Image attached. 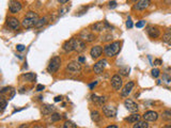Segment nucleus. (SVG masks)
I'll return each instance as SVG.
<instances>
[{
    "label": "nucleus",
    "mask_w": 171,
    "mask_h": 128,
    "mask_svg": "<svg viewBox=\"0 0 171 128\" xmlns=\"http://www.w3.org/2000/svg\"><path fill=\"white\" fill-rule=\"evenodd\" d=\"M86 49V44L82 40L75 39V44H74V50H76L77 52H82Z\"/></svg>",
    "instance_id": "f3484780"
},
{
    "label": "nucleus",
    "mask_w": 171,
    "mask_h": 128,
    "mask_svg": "<svg viewBox=\"0 0 171 128\" xmlns=\"http://www.w3.org/2000/svg\"><path fill=\"white\" fill-rule=\"evenodd\" d=\"M60 65H61V59H60V57L56 56V57H54L53 59L50 60L48 66H47V71H48L49 73L54 74V73H56V72H58Z\"/></svg>",
    "instance_id": "7ed1b4c3"
},
{
    "label": "nucleus",
    "mask_w": 171,
    "mask_h": 128,
    "mask_svg": "<svg viewBox=\"0 0 171 128\" xmlns=\"http://www.w3.org/2000/svg\"><path fill=\"white\" fill-rule=\"evenodd\" d=\"M133 1H135V2H137V1H139V0H133Z\"/></svg>",
    "instance_id": "3c124183"
},
{
    "label": "nucleus",
    "mask_w": 171,
    "mask_h": 128,
    "mask_svg": "<svg viewBox=\"0 0 171 128\" xmlns=\"http://www.w3.org/2000/svg\"><path fill=\"white\" fill-rule=\"evenodd\" d=\"M139 120H140V115H139L138 113H133L132 115H129L128 116V118H125V121H126V122H128V123H137V122H139Z\"/></svg>",
    "instance_id": "412c9836"
},
{
    "label": "nucleus",
    "mask_w": 171,
    "mask_h": 128,
    "mask_svg": "<svg viewBox=\"0 0 171 128\" xmlns=\"http://www.w3.org/2000/svg\"><path fill=\"white\" fill-rule=\"evenodd\" d=\"M39 19L40 18H39V16H38L37 13L30 11V12H28L26 14L24 21H22V25L25 27V28H32V27L37 26Z\"/></svg>",
    "instance_id": "f257e3e1"
},
{
    "label": "nucleus",
    "mask_w": 171,
    "mask_h": 128,
    "mask_svg": "<svg viewBox=\"0 0 171 128\" xmlns=\"http://www.w3.org/2000/svg\"><path fill=\"white\" fill-rule=\"evenodd\" d=\"M16 49L18 51H22V50H25V46H24V45H22V44L21 45H17Z\"/></svg>",
    "instance_id": "58836bf2"
},
{
    "label": "nucleus",
    "mask_w": 171,
    "mask_h": 128,
    "mask_svg": "<svg viewBox=\"0 0 171 128\" xmlns=\"http://www.w3.org/2000/svg\"><path fill=\"white\" fill-rule=\"evenodd\" d=\"M163 40L165 43H171V29H167V31L165 32V34H164L163 37Z\"/></svg>",
    "instance_id": "393cba45"
},
{
    "label": "nucleus",
    "mask_w": 171,
    "mask_h": 128,
    "mask_svg": "<svg viewBox=\"0 0 171 128\" xmlns=\"http://www.w3.org/2000/svg\"><path fill=\"white\" fill-rule=\"evenodd\" d=\"M92 28H93L94 30H96V31H98V32H101V31L105 30V29L110 28V26L107 24L106 21H98V22H96V24H94L93 26H92Z\"/></svg>",
    "instance_id": "dca6fc26"
},
{
    "label": "nucleus",
    "mask_w": 171,
    "mask_h": 128,
    "mask_svg": "<svg viewBox=\"0 0 171 128\" xmlns=\"http://www.w3.org/2000/svg\"><path fill=\"white\" fill-rule=\"evenodd\" d=\"M9 10L11 13H17L22 10V3L17 0H11L9 3Z\"/></svg>",
    "instance_id": "423d86ee"
},
{
    "label": "nucleus",
    "mask_w": 171,
    "mask_h": 128,
    "mask_svg": "<svg viewBox=\"0 0 171 128\" xmlns=\"http://www.w3.org/2000/svg\"><path fill=\"white\" fill-rule=\"evenodd\" d=\"M18 128H29V127H28V125L24 124V125H21V126H19Z\"/></svg>",
    "instance_id": "c03bdc74"
},
{
    "label": "nucleus",
    "mask_w": 171,
    "mask_h": 128,
    "mask_svg": "<svg viewBox=\"0 0 171 128\" xmlns=\"http://www.w3.org/2000/svg\"><path fill=\"white\" fill-rule=\"evenodd\" d=\"M0 103H1V110H0V112H1V113H3L4 109H6V99H4L3 97H1V98H0Z\"/></svg>",
    "instance_id": "7c9ffc66"
},
{
    "label": "nucleus",
    "mask_w": 171,
    "mask_h": 128,
    "mask_svg": "<svg viewBox=\"0 0 171 128\" xmlns=\"http://www.w3.org/2000/svg\"><path fill=\"white\" fill-rule=\"evenodd\" d=\"M91 100L94 103V104L96 105V106H104V104L106 103V97L105 96H97L95 95V94H93V95L91 96Z\"/></svg>",
    "instance_id": "f8f14e48"
},
{
    "label": "nucleus",
    "mask_w": 171,
    "mask_h": 128,
    "mask_svg": "<svg viewBox=\"0 0 171 128\" xmlns=\"http://www.w3.org/2000/svg\"><path fill=\"white\" fill-rule=\"evenodd\" d=\"M159 73H161V72H159V69L155 68V69H153V71H152V76L154 78H157L159 76Z\"/></svg>",
    "instance_id": "473e14b6"
},
{
    "label": "nucleus",
    "mask_w": 171,
    "mask_h": 128,
    "mask_svg": "<svg viewBox=\"0 0 171 128\" xmlns=\"http://www.w3.org/2000/svg\"><path fill=\"white\" fill-rule=\"evenodd\" d=\"M22 78H25V79H27L28 81H33V80L35 79V75L34 74H26V75H22Z\"/></svg>",
    "instance_id": "bb28decb"
},
{
    "label": "nucleus",
    "mask_w": 171,
    "mask_h": 128,
    "mask_svg": "<svg viewBox=\"0 0 171 128\" xmlns=\"http://www.w3.org/2000/svg\"><path fill=\"white\" fill-rule=\"evenodd\" d=\"M111 39H112V35L111 34H106L104 37V39H102V40L104 42H108V41H111Z\"/></svg>",
    "instance_id": "72a5a7b5"
},
{
    "label": "nucleus",
    "mask_w": 171,
    "mask_h": 128,
    "mask_svg": "<svg viewBox=\"0 0 171 128\" xmlns=\"http://www.w3.org/2000/svg\"><path fill=\"white\" fill-rule=\"evenodd\" d=\"M134 85H135V83L133 81L127 82V83L125 84V87H123L122 92H121V95H122L123 97H126V96H128V94H130V92H132Z\"/></svg>",
    "instance_id": "2eb2a0df"
},
{
    "label": "nucleus",
    "mask_w": 171,
    "mask_h": 128,
    "mask_svg": "<svg viewBox=\"0 0 171 128\" xmlns=\"http://www.w3.org/2000/svg\"><path fill=\"white\" fill-rule=\"evenodd\" d=\"M150 4H151V0H139V1H137V3L135 4L134 9L135 10L142 11V10H145Z\"/></svg>",
    "instance_id": "1a4fd4ad"
},
{
    "label": "nucleus",
    "mask_w": 171,
    "mask_h": 128,
    "mask_svg": "<svg viewBox=\"0 0 171 128\" xmlns=\"http://www.w3.org/2000/svg\"><path fill=\"white\" fill-rule=\"evenodd\" d=\"M106 128H118V126H116V125H110V126H108Z\"/></svg>",
    "instance_id": "49530a36"
},
{
    "label": "nucleus",
    "mask_w": 171,
    "mask_h": 128,
    "mask_svg": "<svg viewBox=\"0 0 171 128\" xmlns=\"http://www.w3.org/2000/svg\"><path fill=\"white\" fill-rule=\"evenodd\" d=\"M62 128H77V126H76V124H74L73 122H71V121H66L63 124Z\"/></svg>",
    "instance_id": "cd10ccee"
},
{
    "label": "nucleus",
    "mask_w": 171,
    "mask_h": 128,
    "mask_svg": "<svg viewBox=\"0 0 171 128\" xmlns=\"http://www.w3.org/2000/svg\"><path fill=\"white\" fill-rule=\"evenodd\" d=\"M54 110H55V107L54 106H50V105H45L42 109V112H43V114H50Z\"/></svg>",
    "instance_id": "5701e85b"
},
{
    "label": "nucleus",
    "mask_w": 171,
    "mask_h": 128,
    "mask_svg": "<svg viewBox=\"0 0 171 128\" xmlns=\"http://www.w3.org/2000/svg\"><path fill=\"white\" fill-rule=\"evenodd\" d=\"M45 89V87L43 84H38V87H37V91H39V92H41L43 91V90Z\"/></svg>",
    "instance_id": "4c0bfd02"
},
{
    "label": "nucleus",
    "mask_w": 171,
    "mask_h": 128,
    "mask_svg": "<svg viewBox=\"0 0 171 128\" xmlns=\"http://www.w3.org/2000/svg\"><path fill=\"white\" fill-rule=\"evenodd\" d=\"M109 8H110V9L117 8V2H116V1H110V2H109Z\"/></svg>",
    "instance_id": "e433bc0d"
},
{
    "label": "nucleus",
    "mask_w": 171,
    "mask_h": 128,
    "mask_svg": "<svg viewBox=\"0 0 171 128\" xmlns=\"http://www.w3.org/2000/svg\"><path fill=\"white\" fill-rule=\"evenodd\" d=\"M111 85L114 90H120L122 87V78L119 75H114L113 77L111 78Z\"/></svg>",
    "instance_id": "6e6552de"
},
{
    "label": "nucleus",
    "mask_w": 171,
    "mask_h": 128,
    "mask_svg": "<svg viewBox=\"0 0 171 128\" xmlns=\"http://www.w3.org/2000/svg\"><path fill=\"white\" fill-rule=\"evenodd\" d=\"M145 25V21H140L139 22H137V24H136V27H137V28H142Z\"/></svg>",
    "instance_id": "f704fd0d"
},
{
    "label": "nucleus",
    "mask_w": 171,
    "mask_h": 128,
    "mask_svg": "<svg viewBox=\"0 0 171 128\" xmlns=\"http://www.w3.org/2000/svg\"><path fill=\"white\" fill-rule=\"evenodd\" d=\"M124 106L126 107V109L130 112H137L138 111V105L132 99H126L124 102Z\"/></svg>",
    "instance_id": "9b49d317"
},
{
    "label": "nucleus",
    "mask_w": 171,
    "mask_h": 128,
    "mask_svg": "<svg viewBox=\"0 0 171 128\" xmlns=\"http://www.w3.org/2000/svg\"><path fill=\"white\" fill-rule=\"evenodd\" d=\"M74 44H75V39H74V37L65 42L63 44L64 51H66V52H71V51H73L74 50Z\"/></svg>",
    "instance_id": "6ab92c4d"
},
{
    "label": "nucleus",
    "mask_w": 171,
    "mask_h": 128,
    "mask_svg": "<svg viewBox=\"0 0 171 128\" xmlns=\"http://www.w3.org/2000/svg\"><path fill=\"white\" fill-rule=\"evenodd\" d=\"M126 27L128 29H130L133 27V21H132V19L130 18H128L127 19V21H126Z\"/></svg>",
    "instance_id": "c9c22d12"
},
{
    "label": "nucleus",
    "mask_w": 171,
    "mask_h": 128,
    "mask_svg": "<svg viewBox=\"0 0 171 128\" xmlns=\"http://www.w3.org/2000/svg\"><path fill=\"white\" fill-rule=\"evenodd\" d=\"M147 33L150 35V37H152V39H157V37L161 35V31H159L156 27H153V26L148 27Z\"/></svg>",
    "instance_id": "ddd939ff"
},
{
    "label": "nucleus",
    "mask_w": 171,
    "mask_h": 128,
    "mask_svg": "<svg viewBox=\"0 0 171 128\" xmlns=\"http://www.w3.org/2000/svg\"><path fill=\"white\" fill-rule=\"evenodd\" d=\"M166 4H171V0H164Z\"/></svg>",
    "instance_id": "a18cd8bd"
},
{
    "label": "nucleus",
    "mask_w": 171,
    "mask_h": 128,
    "mask_svg": "<svg viewBox=\"0 0 171 128\" xmlns=\"http://www.w3.org/2000/svg\"><path fill=\"white\" fill-rule=\"evenodd\" d=\"M163 62H161V60H159V59H156L154 61V65H161Z\"/></svg>",
    "instance_id": "ea45409f"
},
{
    "label": "nucleus",
    "mask_w": 171,
    "mask_h": 128,
    "mask_svg": "<svg viewBox=\"0 0 171 128\" xmlns=\"http://www.w3.org/2000/svg\"><path fill=\"white\" fill-rule=\"evenodd\" d=\"M120 48H121L120 42H113L111 44L106 45L104 48V51L107 57H113V56L118 55L119 51H120Z\"/></svg>",
    "instance_id": "f03ea898"
},
{
    "label": "nucleus",
    "mask_w": 171,
    "mask_h": 128,
    "mask_svg": "<svg viewBox=\"0 0 171 128\" xmlns=\"http://www.w3.org/2000/svg\"><path fill=\"white\" fill-rule=\"evenodd\" d=\"M80 71H82V65H80L78 62H71V63L67 64L66 66V72L70 74H74V75H76V74H79Z\"/></svg>",
    "instance_id": "20e7f679"
},
{
    "label": "nucleus",
    "mask_w": 171,
    "mask_h": 128,
    "mask_svg": "<svg viewBox=\"0 0 171 128\" xmlns=\"http://www.w3.org/2000/svg\"><path fill=\"white\" fill-rule=\"evenodd\" d=\"M47 21H48V19H47V17H43V18H40L35 27H37V28H41V27H43L44 25L47 24Z\"/></svg>",
    "instance_id": "a878e982"
},
{
    "label": "nucleus",
    "mask_w": 171,
    "mask_h": 128,
    "mask_svg": "<svg viewBox=\"0 0 171 128\" xmlns=\"http://www.w3.org/2000/svg\"><path fill=\"white\" fill-rule=\"evenodd\" d=\"M102 52H103L102 47L101 46H94L93 48L91 49V51H90V55H91V57L93 58V59H97V58L102 55Z\"/></svg>",
    "instance_id": "a211bd4d"
},
{
    "label": "nucleus",
    "mask_w": 171,
    "mask_h": 128,
    "mask_svg": "<svg viewBox=\"0 0 171 128\" xmlns=\"http://www.w3.org/2000/svg\"><path fill=\"white\" fill-rule=\"evenodd\" d=\"M96 84H97V82H93V83H91V84H90V87H91V89H92V87H95V85Z\"/></svg>",
    "instance_id": "37998d69"
},
{
    "label": "nucleus",
    "mask_w": 171,
    "mask_h": 128,
    "mask_svg": "<svg viewBox=\"0 0 171 128\" xmlns=\"http://www.w3.org/2000/svg\"><path fill=\"white\" fill-rule=\"evenodd\" d=\"M163 128H171V125H166V126H164Z\"/></svg>",
    "instance_id": "8fccbe9b"
},
{
    "label": "nucleus",
    "mask_w": 171,
    "mask_h": 128,
    "mask_svg": "<svg viewBox=\"0 0 171 128\" xmlns=\"http://www.w3.org/2000/svg\"><path fill=\"white\" fill-rule=\"evenodd\" d=\"M143 118L147 122H154L158 118V113L155 111H148L143 114Z\"/></svg>",
    "instance_id": "9d476101"
},
{
    "label": "nucleus",
    "mask_w": 171,
    "mask_h": 128,
    "mask_svg": "<svg viewBox=\"0 0 171 128\" xmlns=\"http://www.w3.org/2000/svg\"><path fill=\"white\" fill-rule=\"evenodd\" d=\"M33 128H45V127H43V126H40V125H37V126H34Z\"/></svg>",
    "instance_id": "09e8293b"
},
{
    "label": "nucleus",
    "mask_w": 171,
    "mask_h": 128,
    "mask_svg": "<svg viewBox=\"0 0 171 128\" xmlns=\"http://www.w3.org/2000/svg\"><path fill=\"white\" fill-rule=\"evenodd\" d=\"M103 109V113H104L105 116H107V118H113V116H116L117 114V109L114 107L112 106H103L102 107Z\"/></svg>",
    "instance_id": "39448f33"
},
{
    "label": "nucleus",
    "mask_w": 171,
    "mask_h": 128,
    "mask_svg": "<svg viewBox=\"0 0 171 128\" xmlns=\"http://www.w3.org/2000/svg\"><path fill=\"white\" fill-rule=\"evenodd\" d=\"M91 118L92 121H94L95 123H100L101 122V118H102V115L98 111H92L91 112Z\"/></svg>",
    "instance_id": "4be33fe9"
},
{
    "label": "nucleus",
    "mask_w": 171,
    "mask_h": 128,
    "mask_svg": "<svg viewBox=\"0 0 171 128\" xmlns=\"http://www.w3.org/2000/svg\"><path fill=\"white\" fill-rule=\"evenodd\" d=\"M78 60H79V62H84V61H85V58H84V57H80Z\"/></svg>",
    "instance_id": "de8ad7c7"
},
{
    "label": "nucleus",
    "mask_w": 171,
    "mask_h": 128,
    "mask_svg": "<svg viewBox=\"0 0 171 128\" xmlns=\"http://www.w3.org/2000/svg\"><path fill=\"white\" fill-rule=\"evenodd\" d=\"M133 128H149V124L147 121H139L134 125Z\"/></svg>",
    "instance_id": "b1692460"
},
{
    "label": "nucleus",
    "mask_w": 171,
    "mask_h": 128,
    "mask_svg": "<svg viewBox=\"0 0 171 128\" xmlns=\"http://www.w3.org/2000/svg\"><path fill=\"white\" fill-rule=\"evenodd\" d=\"M80 37H82V40H84V41H86V42H92L95 40V35L87 30L82 31V33H80Z\"/></svg>",
    "instance_id": "4468645a"
},
{
    "label": "nucleus",
    "mask_w": 171,
    "mask_h": 128,
    "mask_svg": "<svg viewBox=\"0 0 171 128\" xmlns=\"http://www.w3.org/2000/svg\"><path fill=\"white\" fill-rule=\"evenodd\" d=\"M120 75L122 76H128V74H129V67L125 66V67H122V68H120Z\"/></svg>",
    "instance_id": "c85d7f7f"
},
{
    "label": "nucleus",
    "mask_w": 171,
    "mask_h": 128,
    "mask_svg": "<svg viewBox=\"0 0 171 128\" xmlns=\"http://www.w3.org/2000/svg\"><path fill=\"white\" fill-rule=\"evenodd\" d=\"M8 25L13 30H16L19 27V21L15 17H10V18H8Z\"/></svg>",
    "instance_id": "aec40b11"
},
{
    "label": "nucleus",
    "mask_w": 171,
    "mask_h": 128,
    "mask_svg": "<svg viewBox=\"0 0 171 128\" xmlns=\"http://www.w3.org/2000/svg\"><path fill=\"white\" fill-rule=\"evenodd\" d=\"M107 63H108L107 60H105V59L100 60V61H98L97 63L94 64V67H93L94 73H96V74L103 73V71H104V68H105V66L107 65Z\"/></svg>",
    "instance_id": "0eeeda50"
},
{
    "label": "nucleus",
    "mask_w": 171,
    "mask_h": 128,
    "mask_svg": "<svg viewBox=\"0 0 171 128\" xmlns=\"http://www.w3.org/2000/svg\"><path fill=\"white\" fill-rule=\"evenodd\" d=\"M61 118H62L61 114H59V113L51 114V122H57V121H60Z\"/></svg>",
    "instance_id": "c756f323"
},
{
    "label": "nucleus",
    "mask_w": 171,
    "mask_h": 128,
    "mask_svg": "<svg viewBox=\"0 0 171 128\" xmlns=\"http://www.w3.org/2000/svg\"><path fill=\"white\" fill-rule=\"evenodd\" d=\"M58 2H60V3H66L69 0H57Z\"/></svg>",
    "instance_id": "79ce46f5"
},
{
    "label": "nucleus",
    "mask_w": 171,
    "mask_h": 128,
    "mask_svg": "<svg viewBox=\"0 0 171 128\" xmlns=\"http://www.w3.org/2000/svg\"><path fill=\"white\" fill-rule=\"evenodd\" d=\"M62 100V96H57V97L55 98V102L58 103V102H61Z\"/></svg>",
    "instance_id": "a19ab883"
},
{
    "label": "nucleus",
    "mask_w": 171,
    "mask_h": 128,
    "mask_svg": "<svg viewBox=\"0 0 171 128\" xmlns=\"http://www.w3.org/2000/svg\"><path fill=\"white\" fill-rule=\"evenodd\" d=\"M163 118H164V120H170V118H171V112L168 111V110L164 112V113H163Z\"/></svg>",
    "instance_id": "2f4dec72"
}]
</instances>
